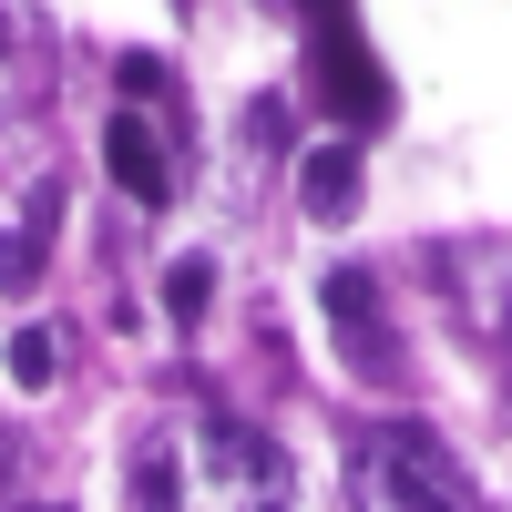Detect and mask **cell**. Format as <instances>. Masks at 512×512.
<instances>
[{"mask_svg":"<svg viewBox=\"0 0 512 512\" xmlns=\"http://www.w3.org/2000/svg\"><path fill=\"white\" fill-rule=\"evenodd\" d=\"M349 502L359 512H472V472L420 420H379L349 441Z\"/></svg>","mask_w":512,"mask_h":512,"instance_id":"1","label":"cell"},{"mask_svg":"<svg viewBox=\"0 0 512 512\" xmlns=\"http://www.w3.org/2000/svg\"><path fill=\"white\" fill-rule=\"evenodd\" d=\"M185 502H226V512H277L287 502V451L256 420H195L185 461H175Z\"/></svg>","mask_w":512,"mask_h":512,"instance_id":"2","label":"cell"},{"mask_svg":"<svg viewBox=\"0 0 512 512\" xmlns=\"http://www.w3.org/2000/svg\"><path fill=\"white\" fill-rule=\"evenodd\" d=\"M308 93H318V113L359 123V134L390 113V82H379L369 41H359V21H349V0H308Z\"/></svg>","mask_w":512,"mask_h":512,"instance_id":"3","label":"cell"},{"mask_svg":"<svg viewBox=\"0 0 512 512\" xmlns=\"http://www.w3.org/2000/svg\"><path fill=\"white\" fill-rule=\"evenodd\" d=\"M328 328H338V349H349V369L359 379H400V338H390V318H379V287H369V267H328Z\"/></svg>","mask_w":512,"mask_h":512,"instance_id":"4","label":"cell"},{"mask_svg":"<svg viewBox=\"0 0 512 512\" xmlns=\"http://www.w3.org/2000/svg\"><path fill=\"white\" fill-rule=\"evenodd\" d=\"M103 164H113V185L134 195L144 216H154V205H175V154H164V134H154L134 103H113V123H103Z\"/></svg>","mask_w":512,"mask_h":512,"instance_id":"5","label":"cell"},{"mask_svg":"<svg viewBox=\"0 0 512 512\" xmlns=\"http://www.w3.org/2000/svg\"><path fill=\"white\" fill-rule=\"evenodd\" d=\"M297 205H308L318 226H349V205H359V144H318L308 164H297Z\"/></svg>","mask_w":512,"mask_h":512,"instance_id":"6","label":"cell"},{"mask_svg":"<svg viewBox=\"0 0 512 512\" xmlns=\"http://www.w3.org/2000/svg\"><path fill=\"white\" fill-rule=\"evenodd\" d=\"M31 72H41V52H31L21 11H0V134L21 123V103H31Z\"/></svg>","mask_w":512,"mask_h":512,"instance_id":"7","label":"cell"},{"mask_svg":"<svg viewBox=\"0 0 512 512\" xmlns=\"http://www.w3.org/2000/svg\"><path fill=\"white\" fill-rule=\"evenodd\" d=\"M41 236H52V195H31V226H11V236H0V287H31L41 277Z\"/></svg>","mask_w":512,"mask_h":512,"instance_id":"8","label":"cell"},{"mask_svg":"<svg viewBox=\"0 0 512 512\" xmlns=\"http://www.w3.org/2000/svg\"><path fill=\"white\" fill-rule=\"evenodd\" d=\"M216 308V256H175V267H164V318H205Z\"/></svg>","mask_w":512,"mask_h":512,"instance_id":"9","label":"cell"},{"mask_svg":"<svg viewBox=\"0 0 512 512\" xmlns=\"http://www.w3.org/2000/svg\"><path fill=\"white\" fill-rule=\"evenodd\" d=\"M11 379H21V390H52V379H62V328H21L11 338Z\"/></svg>","mask_w":512,"mask_h":512,"instance_id":"10","label":"cell"},{"mask_svg":"<svg viewBox=\"0 0 512 512\" xmlns=\"http://www.w3.org/2000/svg\"><path fill=\"white\" fill-rule=\"evenodd\" d=\"M134 502H154V512H175V502H185V482H175V451H164V441L134 461Z\"/></svg>","mask_w":512,"mask_h":512,"instance_id":"11","label":"cell"}]
</instances>
